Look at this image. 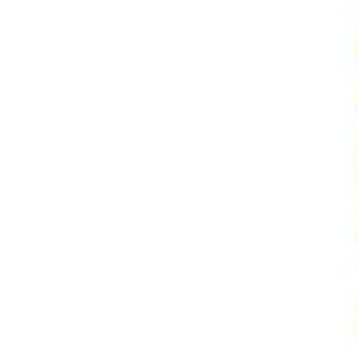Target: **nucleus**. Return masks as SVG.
<instances>
[]
</instances>
